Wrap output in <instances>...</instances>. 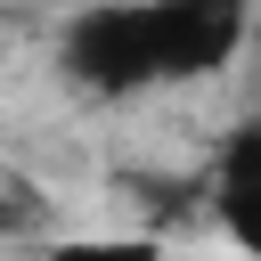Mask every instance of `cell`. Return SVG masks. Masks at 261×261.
I'll use <instances>...</instances> for the list:
<instances>
[{
    "label": "cell",
    "mask_w": 261,
    "mask_h": 261,
    "mask_svg": "<svg viewBox=\"0 0 261 261\" xmlns=\"http://www.w3.org/2000/svg\"><path fill=\"white\" fill-rule=\"evenodd\" d=\"M57 65H65V82L90 90V98H139V90H155L163 73H155L147 0H90V8L65 24Z\"/></svg>",
    "instance_id": "cell-1"
},
{
    "label": "cell",
    "mask_w": 261,
    "mask_h": 261,
    "mask_svg": "<svg viewBox=\"0 0 261 261\" xmlns=\"http://www.w3.org/2000/svg\"><path fill=\"white\" fill-rule=\"evenodd\" d=\"M147 24L163 82H212L253 33V0H147Z\"/></svg>",
    "instance_id": "cell-2"
},
{
    "label": "cell",
    "mask_w": 261,
    "mask_h": 261,
    "mask_svg": "<svg viewBox=\"0 0 261 261\" xmlns=\"http://www.w3.org/2000/svg\"><path fill=\"white\" fill-rule=\"evenodd\" d=\"M212 220L237 253L261 261V122H237L212 163Z\"/></svg>",
    "instance_id": "cell-3"
},
{
    "label": "cell",
    "mask_w": 261,
    "mask_h": 261,
    "mask_svg": "<svg viewBox=\"0 0 261 261\" xmlns=\"http://www.w3.org/2000/svg\"><path fill=\"white\" fill-rule=\"evenodd\" d=\"M49 228V196L33 179H0V245H24Z\"/></svg>",
    "instance_id": "cell-4"
},
{
    "label": "cell",
    "mask_w": 261,
    "mask_h": 261,
    "mask_svg": "<svg viewBox=\"0 0 261 261\" xmlns=\"http://www.w3.org/2000/svg\"><path fill=\"white\" fill-rule=\"evenodd\" d=\"M49 261H163L155 237H57Z\"/></svg>",
    "instance_id": "cell-5"
}]
</instances>
